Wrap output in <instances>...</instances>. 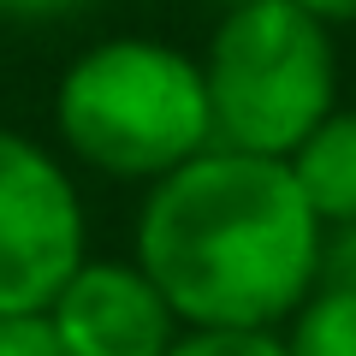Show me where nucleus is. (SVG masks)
Wrapping results in <instances>:
<instances>
[{
	"instance_id": "1",
	"label": "nucleus",
	"mask_w": 356,
	"mask_h": 356,
	"mask_svg": "<svg viewBox=\"0 0 356 356\" xmlns=\"http://www.w3.org/2000/svg\"><path fill=\"white\" fill-rule=\"evenodd\" d=\"M327 226L280 154L208 143L161 172L137 214V267L184 327H280L321 285Z\"/></svg>"
},
{
	"instance_id": "2",
	"label": "nucleus",
	"mask_w": 356,
	"mask_h": 356,
	"mask_svg": "<svg viewBox=\"0 0 356 356\" xmlns=\"http://www.w3.org/2000/svg\"><path fill=\"white\" fill-rule=\"evenodd\" d=\"M54 125L83 166L154 184L214 143L202 60L154 36H107L65 65Z\"/></svg>"
},
{
	"instance_id": "3",
	"label": "nucleus",
	"mask_w": 356,
	"mask_h": 356,
	"mask_svg": "<svg viewBox=\"0 0 356 356\" xmlns=\"http://www.w3.org/2000/svg\"><path fill=\"white\" fill-rule=\"evenodd\" d=\"M214 143L250 154H291L339 107L332 24L297 0H243L226 6L202 54Z\"/></svg>"
},
{
	"instance_id": "4",
	"label": "nucleus",
	"mask_w": 356,
	"mask_h": 356,
	"mask_svg": "<svg viewBox=\"0 0 356 356\" xmlns=\"http://www.w3.org/2000/svg\"><path fill=\"white\" fill-rule=\"evenodd\" d=\"M83 267V196L42 143L0 131V315L48 309Z\"/></svg>"
},
{
	"instance_id": "5",
	"label": "nucleus",
	"mask_w": 356,
	"mask_h": 356,
	"mask_svg": "<svg viewBox=\"0 0 356 356\" xmlns=\"http://www.w3.org/2000/svg\"><path fill=\"white\" fill-rule=\"evenodd\" d=\"M48 321L72 356H166L184 332L161 285L137 261H89L54 291Z\"/></svg>"
},
{
	"instance_id": "6",
	"label": "nucleus",
	"mask_w": 356,
	"mask_h": 356,
	"mask_svg": "<svg viewBox=\"0 0 356 356\" xmlns=\"http://www.w3.org/2000/svg\"><path fill=\"white\" fill-rule=\"evenodd\" d=\"M285 166H291L297 191L309 196L321 226H350L356 220V107H332L285 154Z\"/></svg>"
},
{
	"instance_id": "7",
	"label": "nucleus",
	"mask_w": 356,
	"mask_h": 356,
	"mask_svg": "<svg viewBox=\"0 0 356 356\" xmlns=\"http://www.w3.org/2000/svg\"><path fill=\"white\" fill-rule=\"evenodd\" d=\"M285 350L291 356H356V291L350 285L321 280L315 291L291 309Z\"/></svg>"
},
{
	"instance_id": "8",
	"label": "nucleus",
	"mask_w": 356,
	"mask_h": 356,
	"mask_svg": "<svg viewBox=\"0 0 356 356\" xmlns=\"http://www.w3.org/2000/svg\"><path fill=\"white\" fill-rule=\"evenodd\" d=\"M166 356H291L273 327H184Z\"/></svg>"
},
{
	"instance_id": "9",
	"label": "nucleus",
	"mask_w": 356,
	"mask_h": 356,
	"mask_svg": "<svg viewBox=\"0 0 356 356\" xmlns=\"http://www.w3.org/2000/svg\"><path fill=\"white\" fill-rule=\"evenodd\" d=\"M0 356H72L54 332L48 309H18V315H0Z\"/></svg>"
},
{
	"instance_id": "10",
	"label": "nucleus",
	"mask_w": 356,
	"mask_h": 356,
	"mask_svg": "<svg viewBox=\"0 0 356 356\" xmlns=\"http://www.w3.org/2000/svg\"><path fill=\"white\" fill-rule=\"evenodd\" d=\"M327 232L332 238H327V250H321V280L356 291V220L350 226H327Z\"/></svg>"
},
{
	"instance_id": "11",
	"label": "nucleus",
	"mask_w": 356,
	"mask_h": 356,
	"mask_svg": "<svg viewBox=\"0 0 356 356\" xmlns=\"http://www.w3.org/2000/svg\"><path fill=\"white\" fill-rule=\"evenodd\" d=\"M83 0H0V24H54L72 18Z\"/></svg>"
},
{
	"instance_id": "12",
	"label": "nucleus",
	"mask_w": 356,
	"mask_h": 356,
	"mask_svg": "<svg viewBox=\"0 0 356 356\" xmlns=\"http://www.w3.org/2000/svg\"><path fill=\"white\" fill-rule=\"evenodd\" d=\"M297 6H309L321 24H356V0H297Z\"/></svg>"
},
{
	"instance_id": "13",
	"label": "nucleus",
	"mask_w": 356,
	"mask_h": 356,
	"mask_svg": "<svg viewBox=\"0 0 356 356\" xmlns=\"http://www.w3.org/2000/svg\"><path fill=\"white\" fill-rule=\"evenodd\" d=\"M220 6H243V0H220Z\"/></svg>"
}]
</instances>
